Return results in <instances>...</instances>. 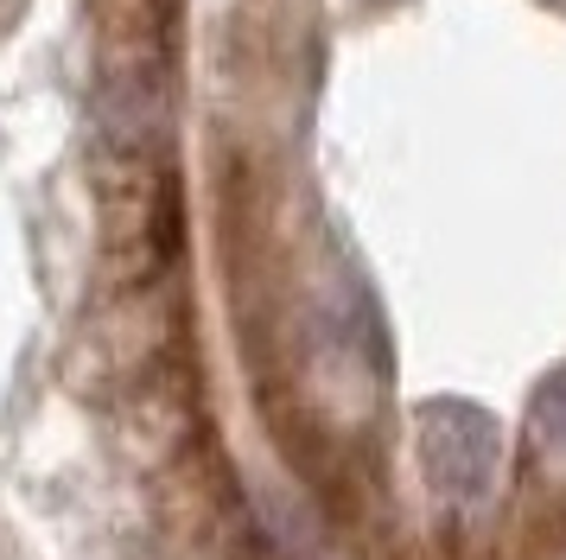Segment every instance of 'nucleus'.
Returning a JSON list of instances; mask_svg holds the SVG:
<instances>
[{
    "mask_svg": "<svg viewBox=\"0 0 566 560\" xmlns=\"http://www.w3.org/2000/svg\"><path fill=\"white\" fill-rule=\"evenodd\" d=\"M249 395L337 560H566V0H242Z\"/></svg>",
    "mask_w": 566,
    "mask_h": 560,
    "instance_id": "f257e3e1",
    "label": "nucleus"
}]
</instances>
